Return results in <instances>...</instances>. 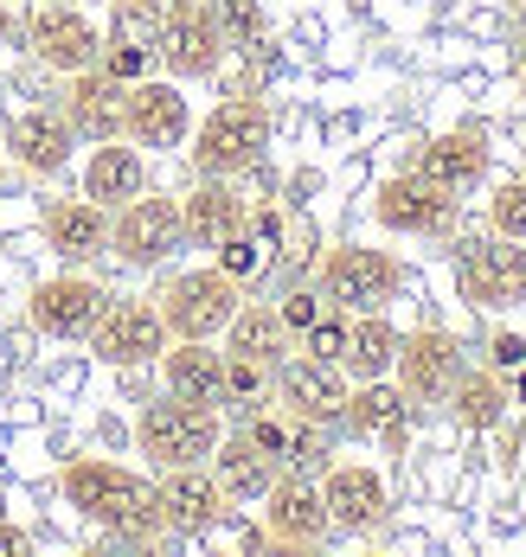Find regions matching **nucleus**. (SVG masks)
<instances>
[{
	"instance_id": "obj_12",
	"label": "nucleus",
	"mask_w": 526,
	"mask_h": 557,
	"mask_svg": "<svg viewBox=\"0 0 526 557\" xmlns=\"http://www.w3.org/2000/svg\"><path fill=\"white\" fill-rule=\"evenodd\" d=\"M26 46H33V58H39L46 71L77 77V71H90V64H97L103 33H97L90 7H77V0H46V7L33 13V26H26Z\"/></svg>"
},
{
	"instance_id": "obj_4",
	"label": "nucleus",
	"mask_w": 526,
	"mask_h": 557,
	"mask_svg": "<svg viewBox=\"0 0 526 557\" xmlns=\"http://www.w3.org/2000/svg\"><path fill=\"white\" fill-rule=\"evenodd\" d=\"M237 301H244V282L225 276L219 263H199V270H174V276L155 288V308L168 321L174 339H219L232 327Z\"/></svg>"
},
{
	"instance_id": "obj_16",
	"label": "nucleus",
	"mask_w": 526,
	"mask_h": 557,
	"mask_svg": "<svg viewBox=\"0 0 526 557\" xmlns=\"http://www.w3.org/2000/svg\"><path fill=\"white\" fill-rule=\"evenodd\" d=\"M463 372V346L450 327H417V334L399 339V359H392V379L411 404H443L450 385Z\"/></svg>"
},
{
	"instance_id": "obj_42",
	"label": "nucleus",
	"mask_w": 526,
	"mask_h": 557,
	"mask_svg": "<svg viewBox=\"0 0 526 557\" xmlns=\"http://www.w3.org/2000/svg\"><path fill=\"white\" fill-rule=\"evenodd\" d=\"M77 7H110V0H77Z\"/></svg>"
},
{
	"instance_id": "obj_33",
	"label": "nucleus",
	"mask_w": 526,
	"mask_h": 557,
	"mask_svg": "<svg viewBox=\"0 0 526 557\" xmlns=\"http://www.w3.org/2000/svg\"><path fill=\"white\" fill-rule=\"evenodd\" d=\"M277 385L270 366H250V359H225V404H264Z\"/></svg>"
},
{
	"instance_id": "obj_25",
	"label": "nucleus",
	"mask_w": 526,
	"mask_h": 557,
	"mask_svg": "<svg viewBox=\"0 0 526 557\" xmlns=\"http://www.w3.org/2000/svg\"><path fill=\"white\" fill-rule=\"evenodd\" d=\"M180 224H186V244L219 250L225 237L250 231V206H244V193H237L232 180H199V186L180 199Z\"/></svg>"
},
{
	"instance_id": "obj_23",
	"label": "nucleus",
	"mask_w": 526,
	"mask_h": 557,
	"mask_svg": "<svg viewBox=\"0 0 526 557\" xmlns=\"http://www.w3.org/2000/svg\"><path fill=\"white\" fill-rule=\"evenodd\" d=\"M417 173L463 199V193H475L488 180V135L481 128H443V135H430L417 148Z\"/></svg>"
},
{
	"instance_id": "obj_7",
	"label": "nucleus",
	"mask_w": 526,
	"mask_h": 557,
	"mask_svg": "<svg viewBox=\"0 0 526 557\" xmlns=\"http://www.w3.org/2000/svg\"><path fill=\"white\" fill-rule=\"evenodd\" d=\"M225 52H232V39H225V20H219L212 0H193V7H180V13H168V20L155 26V58H161V71H168L174 84L219 77Z\"/></svg>"
},
{
	"instance_id": "obj_29",
	"label": "nucleus",
	"mask_w": 526,
	"mask_h": 557,
	"mask_svg": "<svg viewBox=\"0 0 526 557\" xmlns=\"http://www.w3.org/2000/svg\"><path fill=\"white\" fill-rule=\"evenodd\" d=\"M399 327L386 321V308H372V314H347V346H341V372H347L353 385H366V379H392V359H399Z\"/></svg>"
},
{
	"instance_id": "obj_36",
	"label": "nucleus",
	"mask_w": 526,
	"mask_h": 557,
	"mask_svg": "<svg viewBox=\"0 0 526 557\" xmlns=\"http://www.w3.org/2000/svg\"><path fill=\"white\" fill-rule=\"evenodd\" d=\"M277 314H283V327H290V334H308V327L328 314V301H321V288H295V295H283V308H277Z\"/></svg>"
},
{
	"instance_id": "obj_5",
	"label": "nucleus",
	"mask_w": 526,
	"mask_h": 557,
	"mask_svg": "<svg viewBox=\"0 0 526 557\" xmlns=\"http://www.w3.org/2000/svg\"><path fill=\"white\" fill-rule=\"evenodd\" d=\"M456 288H463L468 308L481 314H507L526 301V244L521 237H501V231H481L456 244Z\"/></svg>"
},
{
	"instance_id": "obj_40",
	"label": "nucleus",
	"mask_w": 526,
	"mask_h": 557,
	"mask_svg": "<svg viewBox=\"0 0 526 557\" xmlns=\"http://www.w3.org/2000/svg\"><path fill=\"white\" fill-rule=\"evenodd\" d=\"M7 46H13V7L0 0V52H7Z\"/></svg>"
},
{
	"instance_id": "obj_22",
	"label": "nucleus",
	"mask_w": 526,
	"mask_h": 557,
	"mask_svg": "<svg viewBox=\"0 0 526 557\" xmlns=\"http://www.w3.org/2000/svg\"><path fill=\"white\" fill-rule=\"evenodd\" d=\"M155 366H161L168 397L212 404V410L225 404V346H212V339H168V352Z\"/></svg>"
},
{
	"instance_id": "obj_41",
	"label": "nucleus",
	"mask_w": 526,
	"mask_h": 557,
	"mask_svg": "<svg viewBox=\"0 0 526 557\" xmlns=\"http://www.w3.org/2000/svg\"><path fill=\"white\" fill-rule=\"evenodd\" d=\"M514 397H521V404H526V366H521V372H514Z\"/></svg>"
},
{
	"instance_id": "obj_39",
	"label": "nucleus",
	"mask_w": 526,
	"mask_h": 557,
	"mask_svg": "<svg viewBox=\"0 0 526 557\" xmlns=\"http://www.w3.org/2000/svg\"><path fill=\"white\" fill-rule=\"evenodd\" d=\"M33 552V539H26V525H13V519H0V557H26Z\"/></svg>"
},
{
	"instance_id": "obj_20",
	"label": "nucleus",
	"mask_w": 526,
	"mask_h": 557,
	"mask_svg": "<svg viewBox=\"0 0 526 557\" xmlns=\"http://www.w3.org/2000/svg\"><path fill=\"white\" fill-rule=\"evenodd\" d=\"M39 231H46V250L64 270H84V263L110 257V212L97 199H52Z\"/></svg>"
},
{
	"instance_id": "obj_31",
	"label": "nucleus",
	"mask_w": 526,
	"mask_h": 557,
	"mask_svg": "<svg viewBox=\"0 0 526 557\" xmlns=\"http://www.w3.org/2000/svg\"><path fill=\"white\" fill-rule=\"evenodd\" d=\"M97 64H103L117 84H142V77H148V64H155V46L142 39V26L117 20V33H103V52H97Z\"/></svg>"
},
{
	"instance_id": "obj_18",
	"label": "nucleus",
	"mask_w": 526,
	"mask_h": 557,
	"mask_svg": "<svg viewBox=\"0 0 526 557\" xmlns=\"http://www.w3.org/2000/svg\"><path fill=\"white\" fill-rule=\"evenodd\" d=\"M7 154L33 180H59L77 154V128L64 122V110H20L7 122Z\"/></svg>"
},
{
	"instance_id": "obj_44",
	"label": "nucleus",
	"mask_w": 526,
	"mask_h": 557,
	"mask_svg": "<svg viewBox=\"0 0 526 557\" xmlns=\"http://www.w3.org/2000/svg\"><path fill=\"white\" fill-rule=\"evenodd\" d=\"M521 26H526V0H521Z\"/></svg>"
},
{
	"instance_id": "obj_27",
	"label": "nucleus",
	"mask_w": 526,
	"mask_h": 557,
	"mask_svg": "<svg viewBox=\"0 0 526 557\" xmlns=\"http://www.w3.org/2000/svg\"><path fill=\"white\" fill-rule=\"evenodd\" d=\"M219 339H225V359H250V366H270V372L295 352V334L283 327V314L270 301H237L232 327Z\"/></svg>"
},
{
	"instance_id": "obj_3",
	"label": "nucleus",
	"mask_w": 526,
	"mask_h": 557,
	"mask_svg": "<svg viewBox=\"0 0 526 557\" xmlns=\"http://www.w3.org/2000/svg\"><path fill=\"white\" fill-rule=\"evenodd\" d=\"M219 436H225L219 410H212V404H186V397H155V404H142V417H135V448H142V461H148L155 474L206 461V455L219 448Z\"/></svg>"
},
{
	"instance_id": "obj_17",
	"label": "nucleus",
	"mask_w": 526,
	"mask_h": 557,
	"mask_svg": "<svg viewBox=\"0 0 526 557\" xmlns=\"http://www.w3.org/2000/svg\"><path fill=\"white\" fill-rule=\"evenodd\" d=\"M155 494H161V532H174V539H199V532H212L232 500H225V487H219V474L206 468V461H193V468H168L161 481H155Z\"/></svg>"
},
{
	"instance_id": "obj_21",
	"label": "nucleus",
	"mask_w": 526,
	"mask_h": 557,
	"mask_svg": "<svg viewBox=\"0 0 526 557\" xmlns=\"http://www.w3.org/2000/svg\"><path fill=\"white\" fill-rule=\"evenodd\" d=\"M206 468L219 474V487H225V500H232V506H257L270 487H277V474H283V461L257 443L250 430L219 436V448L206 455Z\"/></svg>"
},
{
	"instance_id": "obj_1",
	"label": "nucleus",
	"mask_w": 526,
	"mask_h": 557,
	"mask_svg": "<svg viewBox=\"0 0 526 557\" xmlns=\"http://www.w3.org/2000/svg\"><path fill=\"white\" fill-rule=\"evenodd\" d=\"M59 494H64V506H77V519H90L110 539H129V545L161 539V494H155V481L122 468V461H103V455L64 461Z\"/></svg>"
},
{
	"instance_id": "obj_38",
	"label": "nucleus",
	"mask_w": 526,
	"mask_h": 557,
	"mask_svg": "<svg viewBox=\"0 0 526 557\" xmlns=\"http://www.w3.org/2000/svg\"><path fill=\"white\" fill-rule=\"evenodd\" d=\"M488 366L501 372V379H514L526 366V334H514V327H501V334L488 339Z\"/></svg>"
},
{
	"instance_id": "obj_28",
	"label": "nucleus",
	"mask_w": 526,
	"mask_h": 557,
	"mask_svg": "<svg viewBox=\"0 0 526 557\" xmlns=\"http://www.w3.org/2000/svg\"><path fill=\"white\" fill-rule=\"evenodd\" d=\"M411 423V397L399 391V379H366L347 391V410H341V430L366 436V443H399Z\"/></svg>"
},
{
	"instance_id": "obj_26",
	"label": "nucleus",
	"mask_w": 526,
	"mask_h": 557,
	"mask_svg": "<svg viewBox=\"0 0 526 557\" xmlns=\"http://www.w3.org/2000/svg\"><path fill=\"white\" fill-rule=\"evenodd\" d=\"M135 193H148V161H142V148H135L129 135L97 141L90 161H84V199H97L103 212H117Z\"/></svg>"
},
{
	"instance_id": "obj_14",
	"label": "nucleus",
	"mask_w": 526,
	"mask_h": 557,
	"mask_svg": "<svg viewBox=\"0 0 526 557\" xmlns=\"http://www.w3.org/2000/svg\"><path fill=\"white\" fill-rule=\"evenodd\" d=\"M110 308V288L103 282H90L84 270H64V276H46L33 288V301H26V314H33V327L46 339H64V346H77V339H90L97 327V314Z\"/></svg>"
},
{
	"instance_id": "obj_24",
	"label": "nucleus",
	"mask_w": 526,
	"mask_h": 557,
	"mask_svg": "<svg viewBox=\"0 0 526 557\" xmlns=\"http://www.w3.org/2000/svg\"><path fill=\"white\" fill-rule=\"evenodd\" d=\"M122 110H129V84H117L103 64L77 71L71 90H64V122H71L84 141H110V135H122Z\"/></svg>"
},
{
	"instance_id": "obj_34",
	"label": "nucleus",
	"mask_w": 526,
	"mask_h": 557,
	"mask_svg": "<svg viewBox=\"0 0 526 557\" xmlns=\"http://www.w3.org/2000/svg\"><path fill=\"white\" fill-rule=\"evenodd\" d=\"M264 263H270V250H264L250 231H237V237H225V244H219V270H225V276H237V282H250Z\"/></svg>"
},
{
	"instance_id": "obj_43",
	"label": "nucleus",
	"mask_w": 526,
	"mask_h": 557,
	"mask_svg": "<svg viewBox=\"0 0 526 557\" xmlns=\"http://www.w3.org/2000/svg\"><path fill=\"white\" fill-rule=\"evenodd\" d=\"M521 97H526V71H521Z\"/></svg>"
},
{
	"instance_id": "obj_11",
	"label": "nucleus",
	"mask_w": 526,
	"mask_h": 557,
	"mask_svg": "<svg viewBox=\"0 0 526 557\" xmlns=\"http://www.w3.org/2000/svg\"><path fill=\"white\" fill-rule=\"evenodd\" d=\"M321 506H328V525L341 539H372L392 512V494H386V474L366 468V461H328L321 468Z\"/></svg>"
},
{
	"instance_id": "obj_37",
	"label": "nucleus",
	"mask_w": 526,
	"mask_h": 557,
	"mask_svg": "<svg viewBox=\"0 0 526 557\" xmlns=\"http://www.w3.org/2000/svg\"><path fill=\"white\" fill-rule=\"evenodd\" d=\"M180 7H193V0H117V20H129V26H142V33L155 39V26H161L168 13H180Z\"/></svg>"
},
{
	"instance_id": "obj_9",
	"label": "nucleus",
	"mask_w": 526,
	"mask_h": 557,
	"mask_svg": "<svg viewBox=\"0 0 526 557\" xmlns=\"http://www.w3.org/2000/svg\"><path fill=\"white\" fill-rule=\"evenodd\" d=\"M168 321H161V308H155V295L142 301H117L110 295V308L97 314V327H90V352L103 359V366H117V372H135V366H155L161 352H168Z\"/></svg>"
},
{
	"instance_id": "obj_13",
	"label": "nucleus",
	"mask_w": 526,
	"mask_h": 557,
	"mask_svg": "<svg viewBox=\"0 0 526 557\" xmlns=\"http://www.w3.org/2000/svg\"><path fill=\"white\" fill-rule=\"evenodd\" d=\"M372 219H379V231H392V237H437V231L456 224V193H443L437 180H424L417 168L392 173L372 193Z\"/></svg>"
},
{
	"instance_id": "obj_35",
	"label": "nucleus",
	"mask_w": 526,
	"mask_h": 557,
	"mask_svg": "<svg viewBox=\"0 0 526 557\" xmlns=\"http://www.w3.org/2000/svg\"><path fill=\"white\" fill-rule=\"evenodd\" d=\"M341 346H347V314L341 308H328L308 334H302V352H315V359H334L341 366Z\"/></svg>"
},
{
	"instance_id": "obj_30",
	"label": "nucleus",
	"mask_w": 526,
	"mask_h": 557,
	"mask_svg": "<svg viewBox=\"0 0 526 557\" xmlns=\"http://www.w3.org/2000/svg\"><path fill=\"white\" fill-rule=\"evenodd\" d=\"M450 417L463 423V430H494L501 417H507V404H514V391H507V379L494 372V366H481V372H456V385H450Z\"/></svg>"
},
{
	"instance_id": "obj_15",
	"label": "nucleus",
	"mask_w": 526,
	"mask_h": 557,
	"mask_svg": "<svg viewBox=\"0 0 526 557\" xmlns=\"http://www.w3.org/2000/svg\"><path fill=\"white\" fill-rule=\"evenodd\" d=\"M122 135L135 148H186V135H193V97H186V84H174V77L129 84Z\"/></svg>"
},
{
	"instance_id": "obj_2",
	"label": "nucleus",
	"mask_w": 526,
	"mask_h": 557,
	"mask_svg": "<svg viewBox=\"0 0 526 557\" xmlns=\"http://www.w3.org/2000/svg\"><path fill=\"white\" fill-rule=\"evenodd\" d=\"M264 148H270V110L257 97H225L186 135V161L199 180H237L264 161Z\"/></svg>"
},
{
	"instance_id": "obj_8",
	"label": "nucleus",
	"mask_w": 526,
	"mask_h": 557,
	"mask_svg": "<svg viewBox=\"0 0 526 557\" xmlns=\"http://www.w3.org/2000/svg\"><path fill=\"white\" fill-rule=\"evenodd\" d=\"M186 244V224H180V199L168 193H135L129 206L110 212V257L129 270H161Z\"/></svg>"
},
{
	"instance_id": "obj_6",
	"label": "nucleus",
	"mask_w": 526,
	"mask_h": 557,
	"mask_svg": "<svg viewBox=\"0 0 526 557\" xmlns=\"http://www.w3.org/2000/svg\"><path fill=\"white\" fill-rule=\"evenodd\" d=\"M321 301L341 308V314H372V308H392V295L405 288V263L379 244H341L321 257Z\"/></svg>"
},
{
	"instance_id": "obj_19",
	"label": "nucleus",
	"mask_w": 526,
	"mask_h": 557,
	"mask_svg": "<svg viewBox=\"0 0 526 557\" xmlns=\"http://www.w3.org/2000/svg\"><path fill=\"white\" fill-rule=\"evenodd\" d=\"M257 506H264V539L270 545H321L334 532L328 506H321V487L308 474H277V487Z\"/></svg>"
},
{
	"instance_id": "obj_10",
	"label": "nucleus",
	"mask_w": 526,
	"mask_h": 557,
	"mask_svg": "<svg viewBox=\"0 0 526 557\" xmlns=\"http://www.w3.org/2000/svg\"><path fill=\"white\" fill-rule=\"evenodd\" d=\"M353 379L334 359H315V352H290L277 366V385L270 397L290 410V423H321V430H341V410H347Z\"/></svg>"
},
{
	"instance_id": "obj_32",
	"label": "nucleus",
	"mask_w": 526,
	"mask_h": 557,
	"mask_svg": "<svg viewBox=\"0 0 526 557\" xmlns=\"http://www.w3.org/2000/svg\"><path fill=\"white\" fill-rule=\"evenodd\" d=\"M488 231L526 244V180H501V186L488 193Z\"/></svg>"
}]
</instances>
